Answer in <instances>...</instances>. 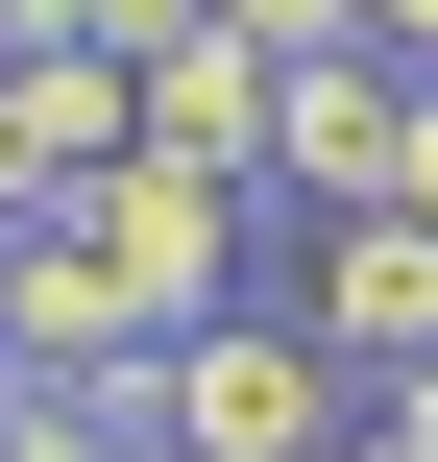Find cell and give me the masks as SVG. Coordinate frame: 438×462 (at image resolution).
<instances>
[{
    "label": "cell",
    "instance_id": "1",
    "mask_svg": "<svg viewBox=\"0 0 438 462\" xmlns=\"http://www.w3.org/2000/svg\"><path fill=\"white\" fill-rule=\"evenodd\" d=\"M122 439H195V462H341V439H366V390H341V365L244 292V317L146 341V414H122Z\"/></svg>",
    "mask_w": 438,
    "mask_h": 462
},
{
    "label": "cell",
    "instance_id": "2",
    "mask_svg": "<svg viewBox=\"0 0 438 462\" xmlns=\"http://www.w3.org/2000/svg\"><path fill=\"white\" fill-rule=\"evenodd\" d=\"M73 268H98L146 341H195V317H244V292H268V195H219V171H146V146H122V171L73 195Z\"/></svg>",
    "mask_w": 438,
    "mask_h": 462
},
{
    "label": "cell",
    "instance_id": "3",
    "mask_svg": "<svg viewBox=\"0 0 438 462\" xmlns=\"http://www.w3.org/2000/svg\"><path fill=\"white\" fill-rule=\"evenodd\" d=\"M341 390H390V365H438V219H317V268L268 292Z\"/></svg>",
    "mask_w": 438,
    "mask_h": 462
},
{
    "label": "cell",
    "instance_id": "4",
    "mask_svg": "<svg viewBox=\"0 0 438 462\" xmlns=\"http://www.w3.org/2000/svg\"><path fill=\"white\" fill-rule=\"evenodd\" d=\"M0 365L73 390V414H146V317L73 268V219H0Z\"/></svg>",
    "mask_w": 438,
    "mask_h": 462
},
{
    "label": "cell",
    "instance_id": "5",
    "mask_svg": "<svg viewBox=\"0 0 438 462\" xmlns=\"http://www.w3.org/2000/svg\"><path fill=\"white\" fill-rule=\"evenodd\" d=\"M390 146H415V73H390V49H293V73H268V171H293L317 219H366Z\"/></svg>",
    "mask_w": 438,
    "mask_h": 462
},
{
    "label": "cell",
    "instance_id": "6",
    "mask_svg": "<svg viewBox=\"0 0 438 462\" xmlns=\"http://www.w3.org/2000/svg\"><path fill=\"white\" fill-rule=\"evenodd\" d=\"M122 146H146V171H219V195H268V49L171 24V49L122 73Z\"/></svg>",
    "mask_w": 438,
    "mask_h": 462
},
{
    "label": "cell",
    "instance_id": "7",
    "mask_svg": "<svg viewBox=\"0 0 438 462\" xmlns=\"http://www.w3.org/2000/svg\"><path fill=\"white\" fill-rule=\"evenodd\" d=\"M122 171V73L98 49H0V219H73Z\"/></svg>",
    "mask_w": 438,
    "mask_h": 462
},
{
    "label": "cell",
    "instance_id": "8",
    "mask_svg": "<svg viewBox=\"0 0 438 462\" xmlns=\"http://www.w3.org/2000/svg\"><path fill=\"white\" fill-rule=\"evenodd\" d=\"M195 24H219V49H268V73H293V49H366V0H195Z\"/></svg>",
    "mask_w": 438,
    "mask_h": 462
},
{
    "label": "cell",
    "instance_id": "9",
    "mask_svg": "<svg viewBox=\"0 0 438 462\" xmlns=\"http://www.w3.org/2000/svg\"><path fill=\"white\" fill-rule=\"evenodd\" d=\"M0 462H122V414H73V390H24V414H0Z\"/></svg>",
    "mask_w": 438,
    "mask_h": 462
},
{
    "label": "cell",
    "instance_id": "10",
    "mask_svg": "<svg viewBox=\"0 0 438 462\" xmlns=\"http://www.w3.org/2000/svg\"><path fill=\"white\" fill-rule=\"evenodd\" d=\"M366 219H438V73H415V146H390V195Z\"/></svg>",
    "mask_w": 438,
    "mask_h": 462
},
{
    "label": "cell",
    "instance_id": "11",
    "mask_svg": "<svg viewBox=\"0 0 438 462\" xmlns=\"http://www.w3.org/2000/svg\"><path fill=\"white\" fill-rule=\"evenodd\" d=\"M366 49H390V73H438V0H366Z\"/></svg>",
    "mask_w": 438,
    "mask_h": 462
},
{
    "label": "cell",
    "instance_id": "12",
    "mask_svg": "<svg viewBox=\"0 0 438 462\" xmlns=\"http://www.w3.org/2000/svg\"><path fill=\"white\" fill-rule=\"evenodd\" d=\"M366 414H390V439H415V462H438V365H390V390H366Z\"/></svg>",
    "mask_w": 438,
    "mask_h": 462
},
{
    "label": "cell",
    "instance_id": "13",
    "mask_svg": "<svg viewBox=\"0 0 438 462\" xmlns=\"http://www.w3.org/2000/svg\"><path fill=\"white\" fill-rule=\"evenodd\" d=\"M341 462H415V439H390V414H366V439H341Z\"/></svg>",
    "mask_w": 438,
    "mask_h": 462
},
{
    "label": "cell",
    "instance_id": "14",
    "mask_svg": "<svg viewBox=\"0 0 438 462\" xmlns=\"http://www.w3.org/2000/svg\"><path fill=\"white\" fill-rule=\"evenodd\" d=\"M122 462H195V439H122Z\"/></svg>",
    "mask_w": 438,
    "mask_h": 462
},
{
    "label": "cell",
    "instance_id": "15",
    "mask_svg": "<svg viewBox=\"0 0 438 462\" xmlns=\"http://www.w3.org/2000/svg\"><path fill=\"white\" fill-rule=\"evenodd\" d=\"M0 414H24V365H0Z\"/></svg>",
    "mask_w": 438,
    "mask_h": 462
}]
</instances>
